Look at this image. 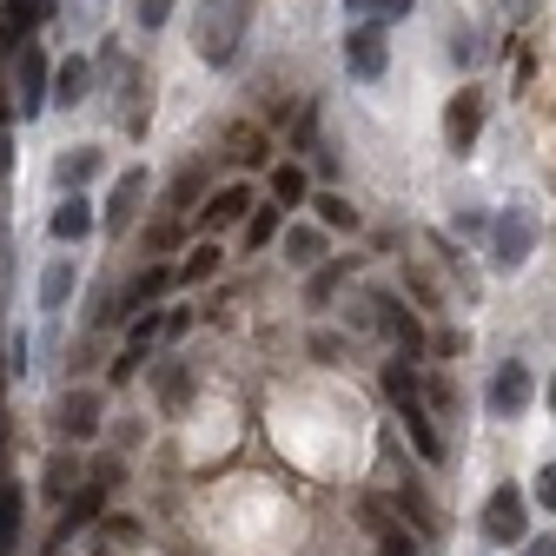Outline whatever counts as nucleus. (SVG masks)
<instances>
[{
    "label": "nucleus",
    "mask_w": 556,
    "mask_h": 556,
    "mask_svg": "<svg viewBox=\"0 0 556 556\" xmlns=\"http://www.w3.org/2000/svg\"><path fill=\"white\" fill-rule=\"evenodd\" d=\"M483 106H491V93H483V87H457V100L444 106V147H451V153H470V147H477Z\"/></svg>",
    "instance_id": "423d86ee"
},
{
    "label": "nucleus",
    "mask_w": 556,
    "mask_h": 556,
    "mask_svg": "<svg viewBox=\"0 0 556 556\" xmlns=\"http://www.w3.org/2000/svg\"><path fill=\"white\" fill-rule=\"evenodd\" d=\"M100 410H106L100 391H66V397H60V431H66V438H93V431H100Z\"/></svg>",
    "instance_id": "f8f14e48"
},
{
    "label": "nucleus",
    "mask_w": 556,
    "mask_h": 556,
    "mask_svg": "<svg viewBox=\"0 0 556 556\" xmlns=\"http://www.w3.org/2000/svg\"><path fill=\"white\" fill-rule=\"evenodd\" d=\"M397 417H404V438L417 444V457H425V464H444V431L431 425V410H425V404H404Z\"/></svg>",
    "instance_id": "2eb2a0df"
},
{
    "label": "nucleus",
    "mask_w": 556,
    "mask_h": 556,
    "mask_svg": "<svg viewBox=\"0 0 556 556\" xmlns=\"http://www.w3.org/2000/svg\"><path fill=\"white\" fill-rule=\"evenodd\" d=\"M40 106H47V53H40V47H27V53H21V100H14V113H21V119H34Z\"/></svg>",
    "instance_id": "ddd939ff"
},
{
    "label": "nucleus",
    "mask_w": 556,
    "mask_h": 556,
    "mask_svg": "<svg viewBox=\"0 0 556 556\" xmlns=\"http://www.w3.org/2000/svg\"><path fill=\"white\" fill-rule=\"evenodd\" d=\"M371 325L397 344V358H417L425 352V318H417L404 299H391V292H371Z\"/></svg>",
    "instance_id": "20e7f679"
},
{
    "label": "nucleus",
    "mask_w": 556,
    "mask_h": 556,
    "mask_svg": "<svg viewBox=\"0 0 556 556\" xmlns=\"http://www.w3.org/2000/svg\"><path fill=\"white\" fill-rule=\"evenodd\" d=\"M219 258H226V252H219L213 239H199V245H192V252H186V258L173 265V278H179V286H205V278L219 271Z\"/></svg>",
    "instance_id": "412c9836"
},
{
    "label": "nucleus",
    "mask_w": 556,
    "mask_h": 556,
    "mask_svg": "<svg viewBox=\"0 0 556 556\" xmlns=\"http://www.w3.org/2000/svg\"><path fill=\"white\" fill-rule=\"evenodd\" d=\"M87 87H93V66H87V53H74V60H66L60 74L47 80V93H53L47 106H80V100H87Z\"/></svg>",
    "instance_id": "4468645a"
},
{
    "label": "nucleus",
    "mask_w": 556,
    "mask_h": 556,
    "mask_svg": "<svg viewBox=\"0 0 556 556\" xmlns=\"http://www.w3.org/2000/svg\"><path fill=\"white\" fill-rule=\"evenodd\" d=\"M536 504L556 517V464H549V470H536Z\"/></svg>",
    "instance_id": "58836bf2"
},
{
    "label": "nucleus",
    "mask_w": 556,
    "mask_h": 556,
    "mask_svg": "<svg viewBox=\"0 0 556 556\" xmlns=\"http://www.w3.org/2000/svg\"><path fill=\"white\" fill-rule=\"evenodd\" d=\"M384 66H391L384 21H365V27L344 34V74H352V80H384Z\"/></svg>",
    "instance_id": "39448f33"
},
{
    "label": "nucleus",
    "mask_w": 556,
    "mask_h": 556,
    "mask_svg": "<svg viewBox=\"0 0 556 556\" xmlns=\"http://www.w3.org/2000/svg\"><path fill=\"white\" fill-rule=\"evenodd\" d=\"M186 391H192V378L166 365V371H160V397H166V404H186Z\"/></svg>",
    "instance_id": "c9c22d12"
},
{
    "label": "nucleus",
    "mask_w": 556,
    "mask_h": 556,
    "mask_svg": "<svg viewBox=\"0 0 556 556\" xmlns=\"http://www.w3.org/2000/svg\"><path fill=\"white\" fill-rule=\"evenodd\" d=\"M378 8V0H344V14H371Z\"/></svg>",
    "instance_id": "37998d69"
},
{
    "label": "nucleus",
    "mask_w": 556,
    "mask_h": 556,
    "mask_svg": "<svg viewBox=\"0 0 556 556\" xmlns=\"http://www.w3.org/2000/svg\"><path fill=\"white\" fill-rule=\"evenodd\" d=\"M404 286L417 292V305H431V312H438V286H431V278H425V271H404Z\"/></svg>",
    "instance_id": "4c0bfd02"
},
{
    "label": "nucleus",
    "mask_w": 556,
    "mask_h": 556,
    "mask_svg": "<svg viewBox=\"0 0 556 556\" xmlns=\"http://www.w3.org/2000/svg\"><path fill=\"white\" fill-rule=\"evenodd\" d=\"M378 556H425V549H417V536L397 523V530H384V536H378Z\"/></svg>",
    "instance_id": "473e14b6"
},
{
    "label": "nucleus",
    "mask_w": 556,
    "mask_h": 556,
    "mask_svg": "<svg viewBox=\"0 0 556 556\" xmlns=\"http://www.w3.org/2000/svg\"><path fill=\"white\" fill-rule=\"evenodd\" d=\"M530 252H536V213H530V205L497 213V219H491V265H497V271H517Z\"/></svg>",
    "instance_id": "7ed1b4c3"
},
{
    "label": "nucleus",
    "mask_w": 556,
    "mask_h": 556,
    "mask_svg": "<svg viewBox=\"0 0 556 556\" xmlns=\"http://www.w3.org/2000/svg\"><path fill=\"white\" fill-rule=\"evenodd\" d=\"M483 543H497V549H510V543H523L530 536V497L517 491V483H497L491 497H483Z\"/></svg>",
    "instance_id": "f03ea898"
},
{
    "label": "nucleus",
    "mask_w": 556,
    "mask_h": 556,
    "mask_svg": "<svg viewBox=\"0 0 556 556\" xmlns=\"http://www.w3.org/2000/svg\"><path fill=\"white\" fill-rule=\"evenodd\" d=\"M245 21H252V0H205L199 8V60L232 66V53L245 40Z\"/></svg>",
    "instance_id": "f257e3e1"
},
{
    "label": "nucleus",
    "mask_w": 556,
    "mask_h": 556,
    "mask_svg": "<svg viewBox=\"0 0 556 556\" xmlns=\"http://www.w3.org/2000/svg\"><path fill=\"white\" fill-rule=\"evenodd\" d=\"M410 8H417V0H378V14H384V21H404Z\"/></svg>",
    "instance_id": "79ce46f5"
},
{
    "label": "nucleus",
    "mask_w": 556,
    "mask_h": 556,
    "mask_svg": "<svg viewBox=\"0 0 556 556\" xmlns=\"http://www.w3.org/2000/svg\"><path fill=\"white\" fill-rule=\"evenodd\" d=\"M352 265H358V258H325V265L305 278V305H312V312H325V305H331V292L344 286V278H352Z\"/></svg>",
    "instance_id": "a211bd4d"
},
{
    "label": "nucleus",
    "mask_w": 556,
    "mask_h": 556,
    "mask_svg": "<svg viewBox=\"0 0 556 556\" xmlns=\"http://www.w3.org/2000/svg\"><path fill=\"white\" fill-rule=\"evenodd\" d=\"M245 205H252V186H219L213 199L199 205V232L213 239V232H226V226H239L245 219Z\"/></svg>",
    "instance_id": "6e6552de"
},
{
    "label": "nucleus",
    "mask_w": 556,
    "mask_h": 556,
    "mask_svg": "<svg viewBox=\"0 0 556 556\" xmlns=\"http://www.w3.org/2000/svg\"><path fill=\"white\" fill-rule=\"evenodd\" d=\"M312 205H318V226H358V205L344 199V192H312Z\"/></svg>",
    "instance_id": "cd10ccee"
},
{
    "label": "nucleus",
    "mask_w": 556,
    "mask_h": 556,
    "mask_svg": "<svg viewBox=\"0 0 556 556\" xmlns=\"http://www.w3.org/2000/svg\"><path fill=\"white\" fill-rule=\"evenodd\" d=\"M93 173H100V153H93V147H66V153L53 160V186H60V199H66V192H80Z\"/></svg>",
    "instance_id": "dca6fc26"
},
{
    "label": "nucleus",
    "mask_w": 556,
    "mask_h": 556,
    "mask_svg": "<svg viewBox=\"0 0 556 556\" xmlns=\"http://www.w3.org/2000/svg\"><path fill=\"white\" fill-rule=\"evenodd\" d=\"M517 556H556V530H536V536H523V543H517Z\"/></svg>",
    "instance_id": "e433bc0d"
},
{
    "label": "nucleus",
    "mask_w": 556,
    "mask_h": 556,
    "mask_svg": "<svg viewBox=\"0 0 556 556\" xmlns=\"http://www.w3.org/2000/svg\"><path fill=\"white\" fill-rule=\"evenodd\" d=\"M549 410H556V378H549Z\"/></svg>",
    "instance_id": "49530a36"
},
{
    "label": "nucleus",
    "mask_w": 556,
    "mask_h": 556,
    "mask_svg": "<svg viewBox=\"0 0 556 556\" xmlns=\"http://www.w3.org/2000/svg\"><path fill=\"white\" fill-rule=\"evenodd\" d=\"M34 8H40V14H53V0H34Z\"/></svg>",
    "instance_id": "a18cd8bd"
},
{
    "label": "nucleus",
    "mask_w": 556,
    "mask_h": 556,
    "mask_svg": "<svg viewBox=\"0 0 556 556\" xmlns=\"http://www.w3.org/2000/svg\"><path fill=\"white\" fill-rule=\"evenodd\" d=\"M226 160L265 166V126H232V132H226Z\"/></svg>",
    "instance_id": "393cba45"
},
{
    "label": "nucleus",
    "mask_w": 556,
    "mask_h": 556,
    "mask_svg": "<svg viewBox=\"0 0 556 556\" xmlns=\"http://www.w3.org/2000/svg\"><path fill=\"white\" fill-rule=\"evenodd\" d=\"M292 153H318V100H305V113L292 119Z\"/></svg>",
    "instance_id": "7c9ffc66"
},
{
    "label": "nucleus",
    "mask_w": 556,
    "mask_h": 556,
    "mask_svg": "<svg viewBox=\"0 0 556 556\" xmlns=\"http://www.w3.org/2000/svg\"><path fill=\"white\" fill-rule=\"evenodd\" d=\"M93 226H100V213H93V199H80V192H66V199L53 205V219H47V232H53V239H66V245L87 239Z\"/></svg>",
    "instance_id": "9b49d317"
},
{
    "label": "nucleus",
    "mask_w": 556,
    "mask_h": 556,
    "mask_svg": "<svg viewBox=\"0 0 556 556\" xmlns=\"http://www.w3.org/2000/svg\"><path fill=\"white\" fill-rule=\"evenodd\" d=\"M384 397L404 410V404H425V371H417V358H391L384 365Z\"/></svg>",
    "instance_id": "f3484780"
},
{
    "label": "nucleus",
    "mask_w": 556,
    "mask_h": 556,
    "mask_svg": "<svg viewBox=\"0 0 556 556\" xmlns=\"http://www.w3.org/2000/svg\"><path fill=\"white\" fill-rule=\"evenodd\" d=\"M192 199H199V173H179V179H173V192H166V205H173V213H186Z\"/></svg>",
    "instance_id": "f704fd0d"
},
{
    "label": "nucleus",
    "mask_w": 556,
    "mask_h": 556,
    "mask_svg": "<svg viewBox=\"0 0 556 556\" xmlns=\"http://www.w3.org/2000/svg\"><path fill=\"white\" fill-rule=\"evenodd\" d=\"M278 232H286V213H278V205H252V219H245V252L271 245Z\"/></svg>",
    "instance_id": "bb28decb"
},
{
    "label": "nucleus",
    "mask_w": 556,
    "mask_h": 556,
    "mask_svg": "<svg viewBox=\"0 0 556 556\" xmlns=\"http://www.w3.org/2000/svg\"><path fill=\"white\" fill-rule=\"evenodd\" d=\"M106 477H113V470H106ZM106 477H100V483H87V491H74V497H66V517H60V530H53L60 543H66V536H80L87 523H100V510H106Z\"/></svg>",
    "instance_id": "9d476101"
},
{
    "label": "nucleus",
    "mask_w": 556,
    "mask_h": 556,
    "mask_svg": "<svg viewBox=\"0 0 556 556\" xmlns=\"http://www.w3.org/2000/svg\"><path fill=\"white\" fill-rule=\"evenodd\" d=\"M74 477H80V464H74V457H53V464H47V477H40V497H74Z\"/></svg>",
    "instance_id": "c85d7f7f"
},
{
    "label": "nucleus",
    "mask_w": 556,
    "mask_h": 556,
    "mask_svg": "<svg viewBox=\"0 0 556 556\" xmlns=\"http://www.w3.org/2000/svg\"><path fill=\"white\" fill-rule=\"evenodd\" d=\"M147 245H153V252H173V245H179V226H173V219H160V226L147 232Z\"/></svg>",
    "instance_id": "ea45409f"
},
{
    "label": "nucleus",
    "mask_w": 556,
    "mask_h": 556,
    "mask_svg": "<svg viewBox=\"0 0 556 556\" xmlns=\"http://www.w3.org/2000/svg\"><path fill=\"white\" fill-rule=\"evenodd\" d=\"M530 391H536V378H530V365H497V378H491V391H483V404H491V417H523V404H530Z\"/></svg>",
    "instance_id": "0eeeda50"
},
{
    "label": "nucleus",
    "mask_w": 556,
    "mask_h": 556,
    "mask_svg": "<svg viewBox=\"0 0 556 556\" xmlns=\"http://www.w3.org/2000/svg\"><path fill=\"white\" fill-rule=\"evenodd\" d=\"M139 199H147V166H132V173H119V186H113V199H106V232H126L132 226V213H139Z\"/></svg>",
    "instance_id": "1a4fd4ad"
},
{
    "label": "nucleus",
    "mask_w": 556,
    "mask_h": 556,
    "mask_svg": "<svg viewBox=\"0 0 556 556\" xmlns=\"http://www.w3.org/2000/svg\"><path fill=\"white\" fill-rule=\"evenodd\" d=\"M21 510H27V491L0 477V556H8V549H14V536H21Z\"/></svg>",
    "instance_id": "5701e85b"
},
{
    "label": "nucleus",
    "mask_w": 556,
    "mask_h": 556,
    "mask_svg": "<svg viewBox=\"0 0 556 556\" xmlns=\"http://www.w3.org/2000/svg\"><path fill=\"white\" fill-rule=\"evenodd\" d=\"M160 325H166V318H160V312H147V318L132 325V338H126V352H139V358H147V344L160 338Z\"/></svg>",
    "instance_id": "72a5a7b5"
},
{
    "label": "nucleus",
    "mask_w": 556,
    "mask_h": 556,
    "mask_svg": "<svg viewBox=\"0 0 556 556\" xmlns=\"http://www.w3.org/2000/svg\"><path fill=\"white\" fill-rule=\"evenodd\" d=\"M132 21H139V34H160L173 21V0H132Z\"/></svg>",
    "instance_id": "2f4dec72"
},
{
    "label": "nucleus",
    "mask_w": 556,
    "mask_h": 556,
    "mask_svg": "<svg viewBox=\"0 0 556 556\" xmlns=\"http://www.w3.org/2000/svg\"><path fill=\"white\" fill-rule=\"evenodd\" d=\"M271 205H278V213H286V205H312V173L299 160H286L271 173Z\"/></svg>",
    "instance_id": "6ab92c4d"
},
{
    "label": "nucleus",
    "mask_w": 556,
    "mask_h": 556,
    "mask_svg": "<svg viewBox=\"0 0 556 556\" xmlns=\"http://www.w3.org/2000/svg\"><path fill=\"white\" fill-rule=\"evenodd\" d=\"M139 365H147V358H139V352H119V358H113V371H106V378H113V384H126V378H132V371H139Z\"/></svg>",
    "instance_id": "a19ab883"
},
{
    "label": "nucleus",
    "mask_w": 556,
    "mask_h": 556,
    "mask_svg": "<svg viewBox=\"0 0 556 556\" xmlns=\"http://www.w3.org/2000/svg\"><path fill=\"white\" fill-rule=\"evenodd\" d=\"M166 286H173V265H147V271H139L132 286H126V312H139V305H153V299H160Z\"/></svg>",
    "instance_id": "a878e982"
},
{
    "label": "nucleus",
    "mask_w": 556,
    "mask_h": 556,
    "mask_svg": "<svg viewBox=\"0 0 556 556\" xmlns=\"http://www.w3.org/2000/svg\"><path fill=\"white\" fill-rule=\"evenodd\" d=\"M278 239H286V258H292V265H318V258H325V232H318V226H286Z\"/></svg>",
    "instance_id": "b1692460"
},
{
    "label": "nucleus",
    "mask_w": 556,
    "mask_h": 556,
    "mask_svg": "<svg viewBox=\"0 0 556 556\" xmlns=\"http://www.w3.org/2000/svg\"><path fill=\"white\" fill-rule=\"evenodd\" d=\"M0 119H8V106H0Z\"/></svg>",
    "instance_id": "de8ad7c7"
},
{
    "label": "nucleus",
    "mask_w": 556,
    "mask_h": 556,
    "mask_svg": "<svg viewBox=\"0 0 556 556\" xmlns=\"http://www.w3.org/2000/svg\"><path fill=\"white\" fill-rule=\"evenodd\" d=\"M34 21H47L34 0H8V14H0V53H14V47L27 40V27H34Z\"/></svg>",
    "instance_id": "4be33fe9"
},
{
    "label": "nucleus",
    "mask_w": 556,
    "mask_h": 556,
    "mask_svg": "<svg viewBox=\"0 0 556 556\" xmlns=\"http://www.w3.org/2000/svg\"><path fill=\"white\" fill-rule=\"evenodd\" d=\"M358 510H365V530H371V536H384V530H397V504H391V497H378V491H371V497H365Z\"/></svg>",
    "instance_id": "c756f323"
},
{
    "label": "nucleus",
    "mask_w": 556,
    "mask_h": 556,
    "mask_svg": "<svg viewBox=\"0 0 556 556\" xmlns=\"http://www.w3.org/2000/svg\"><path fill=\"white\" fill-rule=\"evenodd\" d=\"M0 384H8V378H0ZM0 444H8V397H0Z\"/></svg>",
    "instance_id": "c03bdc74"
},
{
    "label": "nucleus",
    "mask_w": 556,
    "mask_h": 556,
    "mask_svg": "<svg viewBox=\"0 0 556 556\" xmlns=\"http://www.w3.org/2000/svg\"><path fill=\"white\" fill-rule=\"evenodd\" d=\"M74 286H80V271H74V258H53V265L40 271V312H60L66 299H74Z\"/></svg>",
    "instance_id": "aec40b11"
}]
</instances>
